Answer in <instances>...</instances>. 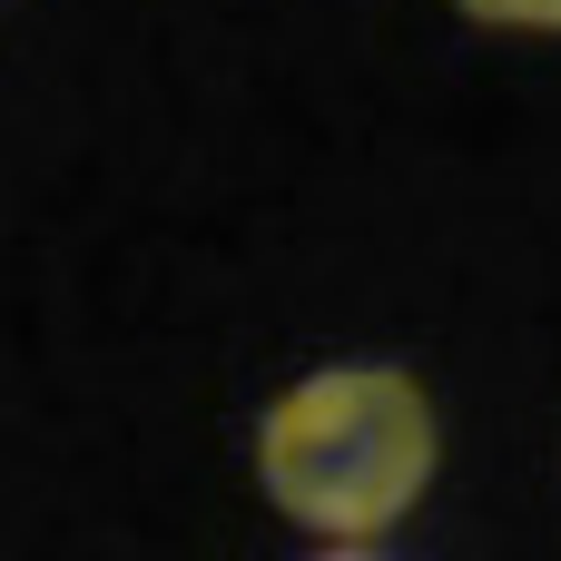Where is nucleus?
Instances as JSON below:
<instances>
[{"label":"nucleus","instance_id":"f257e3e1","mask_svg":"<svg viewBox=\"0 0 561 561\" xmlns=\"http://www.w3.org/2000/svg\"><path fill=\"white\" fill-rule=\"evenodd\" d=\"M444 473V404L404 365H316L256 414V493L316 542H385Z\"/></svg>","mask_w":561,"mask_h":561},{"label":"nucleus","instance_id":"f03ea898","mask_svg":"<svg viewBox=\"0 0 561 561\" xmlns=\"http://www.w3.org/2000/svg\"><path fill=\"white\" fill-rule=\"evenodd\" d=\"M473 30H523V39H561V0H454Z\"/></svg>","mask_w":561,"mask_h":561},{"label":"nucleus","instance_id":"7ed1b4c3","mask_svg":"<svg viewBox=\"0 0 561 561\" xmlns=\"http://www.w3.org/2000/svg\"><path fill=\"white\" fill-rule=\"evenodd\" d=\"M316 561H394V552H385V542H325Z\"/></svg>","mask_w":561,"mask_h":561}]
</instances>
